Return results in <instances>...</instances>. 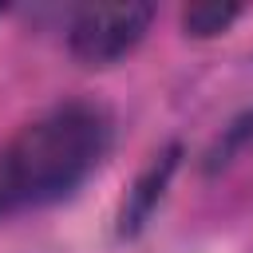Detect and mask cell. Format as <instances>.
Returning a JSON list of instances; mask_svg holds the SVG:
<instances>
[{
  "label": "cell",
  "instance_id": "cell-1",
  "mask_svg": "<svg viewBox=\"0 0 253 253\" xmlns=\"http://www.w3.org/2000/svg\"><path fill=\"white\" fill-rule=\"evenodd\" d=\"M115 119L103 103L71 99L24 123L0 146V217L71 198L111 154Z\"/></svg>",
  "mask_w": 253,
  "mask_h": 253
},
{
  "label": "cell",
  "instance_id": "cell-2",
  "mask_svg": "<svg viewBox=\"0 0 253 253\" xmlns=\"http://www.w3.org/2000/svg\"><path fill=\"white\" fill-rule=\"evenodd\" d=\"M150 16H154V8L138 4V0L83 4V8H75L71 24H67V47L83 67H111L142 43Z\"/></svg>",
  "mask_w": 253,
  "mask_h": 253
},
{
  "label": "cell",
  "instance_id": "cell-3",
  "mask_svg": "<svg viewBox=\"0 0 253 253\" xmlns=\"http://www.w3.org/2000/svg\"><path fill=\"white\" fill-rule=\"evenodd\" d=\"M178 158H182V146H166V150L154 154V162L134 178V186L126 190V202H123V210H119V233H123V237H134V233L150 221V213L158 210V202H162V194H166V186H170V178H174V170H178Z\"/></svg>",
  "mask_w": 253,
  "mask_h": 253
},
{
  "label": "cell",
  "instance_id": "cell-4",
  "mask_svg": "<svg viewBox=\"0 0 253 253\" xmlns=\"http://www.w3.org/2000/svg\"><path fill=\"white\" fill-rule=\"evenodd\" d=\"M237 16H241V8L229 4V0H202V4H190V8L182 12V28H186V36H194V40H210V36L229 32V24H233Z\"/></svg>",
  "mask_w": 253,
  "mask_h": 253
},
{
  "label": "cell",
  "instance_id": "cell-5",
  "mask_svg": "<svg viewBox=\"0 0 253 253\" xmlns=\"http://www.w3.org/2000/svg\"><path fill=\"white\" fill-rule=\"evenodd\" d=\"M237 154H253V111L237 115V119L225 126V134H221L217 150L210 154V166H225V162H229V158H237Z\"/></svg>",
  "mask_w": 253,
  "mask_h": 253
}]
</instances>
